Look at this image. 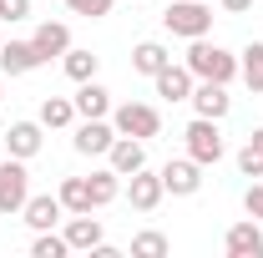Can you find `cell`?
<instances>
[{"mask_svg":"<svg viewBox=\"0 0 263 258\" xmlns=\"http://www.w3.org/2000/svg\"><path fill=\"white\" fill-rule=\"evenodd\" d=\"M71 253V243H66V233H56V228H41L31 243V258H66Z\"/></svg>","mask_w":263,"mask_h":258,"instance_id":"obj_25","label":"cell"},{"mask_svg":"<svg viewBox=\"0 0 263 258\" xmlns=\"http://www.w3.org/2000/svg\"><path fill=\"white\" fill-rule=\"evenodd\" d=\"M56 197H61L66 213H97V208H91V182H86V177H61Z\"/></svg>","mask_w":263,"mask_h":258,"instance_id":"obj_22","label":"cell"},{"mask_svg":"<svg viewBox=\"0 0 263 258\" xmlns=\"http://www.w3.org/2000/svg\"><path fill=\"white\" fill-rule=\"evenodd\" d=\"M61 197L56 193H41V197H26V208H21V218H26V223L35 228V233H41V228H56L61 223Z\"/></svg>","mask_w":263,"mask_h":258,"instance_id":"obj_18","label":"cell"},{"mask_svg":"<svg viewBox=\"0 0 263 258\" xmlns=\"http://www.w3.org/2000/svg\"><path fill=\"white\" fill-rule=\"evenodd\" d=\"M111 142H117L111 117H81V127H76V137H71V147H76L81 157H106Z\"/></svg>","mask_w":263,"mask_h":258,"instance_id":"obj_6","label":"cell"},{"mask_svg":"<svg viewBox=\"0 0 263 258\" xmlns=\"http://www.w3.org/2000/svg\"><path fill=\"white\" fill-rule=\"evenodd\" d=\"M111 127L122 132V137H142V142H152V137L162 132V112L147 106V101H122V106H111Z\"/></svg>","mask_w":263,"mask_h":258,"instance_id":"obj_4","label":"cell"},{"mask_svg":"<svg viewBox=\"0 0 263 258\" xmlns=\"http://www.w3.org/2000/svg\"><path fill=\"white\" fill-rule=\"evenodd\" d=\"M31 197V172L21 157H5L0 162V213H21Z\"/></svg>","mask_w":263,"mask_h":258,"instance_id":"obj_5","label":"cell"},{"mask_svg":"<svg viewBox=\"0 0 263 258\" xmlns=\"http://www.w3.org/2000/svg\"><path fill=\"white\" fill-rule=\"evenodd\" d=\"M0 46H5V35H0Z\"/></svg>","mask_w":263,"mask_h":258,"instance_id":"obj_34","label":"cell"},{"mask_svg":"<svg viewBox=\"0 0 263 258\" xmlns=\"http://www.w3.org/2000/svg\"><path fill=\"white\" fill-rule=\"evenodd\" d=\"M35 66H46V61L35 56L31 41H5V46H0V71H5V76H31Z\"/></svg>","mask_w":263,"mask_h":258,"instance_id":"obj_16","label":"cell"},{"mask_svg":"<svg viewBox=\"0 0 263 258\" xmlns=\"http://www.w3.org/2000/svg\"><path fill=\"white\" fill-rule=\"evenodd\" d=\"M41 142H46V127L41 122H10L5 127V157H21V162H31L35 152H41Z\"/></svg>","mask_w":263,"mask_h":258,"instance_id":"obj_10","label":"cell"},{"mask_svg":"<svg viewBox=\"0 0 263 258\" xmlns=\"http://www.w3.org/2000/svg\"><path fill=\"white\" fill-rule=\"evenodd\" d=\"M152 86H157V97L162 101H187L193 97V86H197V76L193 71H187V66H162V71H157V76H152Z\"/></svg>","mask_w":263,"mask_h":258,"instance_id":"obj_13","label":"cell"},{"mask_svg":"<svg viewBox=\"0 0 263 258\" xmlns=\"http://www.w3.org/2000/svg\"><path fill=\"white\" fill-rule=\"evenodd\" d=\"M66 243H71V253H91L101 238H106V228H101V218H91V213H71L66 218Z\"/></svg>","mask_w":263,"mask_h":258,"instance_id":"obj_12","label":"cell"},{"mask_svg":"<svg viewBox=\"0 0 263 258\" xmlns=\"http://www.w3.org/2000/svg\"><path fill=\"white\" fill-rule=\"evenodd\" d=\"M76 117H111V91L101 86L97 76L91 81H76Z\"/></svg>","mask_w":263,"mask_h":258,"instance_id":"obj_17","label":"cell"},{"mask_svg":"<svg viewBox=\"0 0 263 258\" xmlns=\"http://www.w3.org/2000/svg\"><path fill=\"white\" fill-rule=\"evenodd\" d=\"M26 15H31V0H0V21L15 26V21H26Z\"/></svg>","mask_w":263,"mask_h":258,"instance_id":"obj_29","label":"cell"},{"mask_svg":"<svg viewBox=\"0 0 263 258\" xmlns=\"http://www.w3.org/2000/svg\"><path fill=\"white\" fill-rule=\"evenodd\" d=\"M238 172H243V177H263V152L253 147V142L238 152Z\"/></svg>","mask_w":263,"mask_h":258,"instance_id":"obj_28","label":"cell"},{"mask_svg":"<svg viewBox=\"0 0 263 258\" xmlns=\"http://www.w3.org/2000/svg\"><path fill=\"white\" fill-rule=\"evenodd\" d=\"M223 253L228 258H263V223L258 218H238L223 233Z\"/></svg>","mask_w":263,"mask_h":258,"instance_id":"obj_8","label":"cell"},{"mask_svg":"<svg viewBox=\"0 0 263 258\" xmlns=\"http://www.w3.org/2000/svg\"><path fill=\"white\" fill-rule=\"evenodd\" d=\"M31 46H35V56H41V61L66 56V51H71V26H66V21H41L35 35H31Z\"/></svg>","mask_w":263,"mask_h":258,"instance_id":"obj_14","label":"cell"},{"mask_svg":"<svg viewBox=\"0 0 263 258\" xmlns=\"http://www.w3.org/2000/svg\"><path fill=\"white\" fill-rule=\"evenodd\" d=\"M35 122H41L46 132L71 127V122H76V101H71V97H46V101H41V117H35Z\"/></svg>","mask_w":263,"mask_h":258,"instance_id":"obj_24","label":"cell"},{"mask_svg":"<svg viewBox=\"0 0 263 258\" xmlns=\"http://www.w3.org/2000/svg\"><path fill=\"white\" fill-rule=\"evenodd\" d=\"M248 142H253V147H258V152H263V127H258V132H253V137H248Z\"/></svg>","mask_w":263,"mask_h":258,"instance_id":"obj_32","label":"cell"},{"mask_svg":"<svg viewBox=\"0 0 263 258\" xmlns=\"http://www.w3.org/2000/svg\"><path fill=\"white\" fill-rule=\"evenodd\" d=\"M162 66H172V51H167L162 41H142V46L132 51V71H137V76H157Z\"/></svg>","mask_w":263,"mask_h":258,"instance_id":"obj_19","label":"cell"},{"mask_svg":"<svg viewBox=\"0 0 263 258\" xmlns=\"http://www.w3.org/2000/svg\"><path fill=\"white\" fill-rule=\"evenodd\" d=\"M86 182H91V208H106V202L122 197V182H127V177H122L117 167H97Z\"/></svg>","mask_w":263,"mask_h":258,"instance_id":"obj_20","label":"cell"},{"mask_svg":"<svg viewBox=\"0 0 263 258\" xmlns=\"http://www.w3.org/2000/svg\"><path fill=\"white\" fill-rule=\"evenodd\" d=\"M218 5H223L228 15H248V10H253V0H218Z\"/></svg>","mask_w":263,"mask_h":258,"instance_id":"obj_31","label":"cell"},{"mask_svg":"<svg viewBox=\"0 0 263 258\" xmlns=\"http://www.w3.org/2000/svg\"><path fill=\"white\" fill-rule=\"evenodd\" d=\"M162 26L172 35H182V41H197V35L213 31V5L208 0H172L162 10Z\"/></svg>","mask_w":263,"mask_h":258,"instance_id":"obj_2","label":"cell"},{"mask_svg":"<svg viewBox=\"0 0 263 258\" xmlns=\"http://www.w3.org/2000/svg\"><path fill=\"white\" fill-rule=\"evenodd\" d=\"M106 167H117L122 177H132L137 167H147V142H142V137H122V132H117V142H111V152H106Z\"/></svg>","mask_w":263,"mask_h":258,"instance_id":"obj_15","label":"cell"},{"mask_svg":"<svg viewBox=\"0 0 263 258\" xmlns=\"http://www.w3.org/2000/svg\"><path fill=\"white\" fill-rule=\"evenodd\" d=\"M238 76H243V86H248L253 97H263V41H248V46H243Z\"/></svg>","mask_w":263,"mask_h":258,"instance_id":"obj_21","label":"cell"},{"mask_svg":"<svg viewBox=\"0 0 263 258\" xmlns=\"http://www.w3.org/2000/svg\"><path fill=\"white\" fill-rule=\"evenodd\" d=\"M111 5H117V0H66V10H71V15H86V21L111 15Z\"/></svg>","mask_w":263,"mask_h":258,"instance_id":"obj_27","label":"cell"},{"mask_svg":"<svg viewBox=\"0 0 263 258\" xmlns=\"http://www.w3.org/2000/svg\"><path fill=\"white\" fill-rule=\"evenodd\" d=\"M162 188H167L172 197H193L197 188H202V162H193V157L162 162Z\"/></svg>","mask_w":263,"mask_h":258,"instance_id":"obj_9","label":"cell"},{"mask_svg":"<svg viewBox=\"0 0 263 258\" xmlns=\"http://www.w3.org/2000/svg\"><path fill=\"white\" fill-rule=\"evenodd\" d=\"M187 101H193V117H213V122H223V117L233 112V97H228L223 81H197Z\"/></svg>","mask_w":263,"mask_h":258,"instance_id":"obj_11","label":"cell"},{"mask_svg":"<svg viewBox=\"0 0 263 258\" xmlns=\"http://www.w3.org/2000/svg\"><path fill=\"white\" fill-rule=\"evenodd\" d=\"M0 101H5V71H0Z\"/></svg>","mask_w":263,"mask_h":258,"instance_id":"obj_33","label":"cell"},{"mask_svg":"<svg viewBox=\"0 0 263 258\" xmlns=\"http://www.w3.org/2000/svg\"><path fill=\"white\" fill-rule=\"evenodd\" d=\"M243 213H248V218H258V223H263V182H253V188L243 193Z\"/></svg>","mask_w":263,"mask_h":258,"instance_id":"obj_30","label":"cell"},{"mask_svg":"<svg viewBox=\"0 0 263 258\" xmlns=\"http://www.w3.org/2000/svg\"><path fill=\"white\" fill-rule=\"evenodd\" d=\"M182 66L193 71L197 81H223V86L238 76V56H233V51H223L218 41H208V35H197L193 46H187V61H182Z\"/></svg>","mask_w":263,"mask_h":258,"instance_id":"obj_1","label":"cell"},{"mask_svg":"<svg viewBox=\"0 0 263 258\" xmlns=\"http://www.w3.org/2000/svg\"><path fill=\"white\" fill-rule=\"evenodd\" d=\"M162 253H167V233H157V228L132 238V258H162Z\"/></svg>","mask_w":263,"mask_h":258,"instance_id":"obj_26","label":"cell"},{"mask_svg":"<svg viewBox=\"0 0 263 258\" xmlns=\"http://www.w3.org/2000/svg\"><path fill=\"white\" fill-rule=\"evenodd\" d=\"M61 71L71 76V81H91V76L101 71V56H97V51H86V46H71V51L61 56Z\"/></svg>","mask_w":263,"mask_h":258,"instance_id":"obj_23","label":"cell"},{"mask_svg":"<svg viewBox=\"0 0 263 258\" xmlns=\"http://www.w3.org/2000/svg\"><path fill=\"white\" fill-rule=\"evenodd\" d=\"M162 197H167L162 172H147V167H137V172L127 177V202L137 208V213H157V208H162Z\"/></svg>","mask_w":263,"mask_h":258,"instance_id":"obj_7","label":"cell"},{"mask_svg":"<svg viewBox=\"0 0 263 258\" xmlns=\"http://www.w3.org/2000/svg\"><path fill=\"white\" fill-rule=\"evenodd\" d=\"M187 157L202 162V167H218V162L228 157V142H223V127L213 122V117H193L187 122Z\"/></svg>","mask_w":263,"mask_h":258,"instance_id":"obj_3","label":"cell"}]
</instances>
